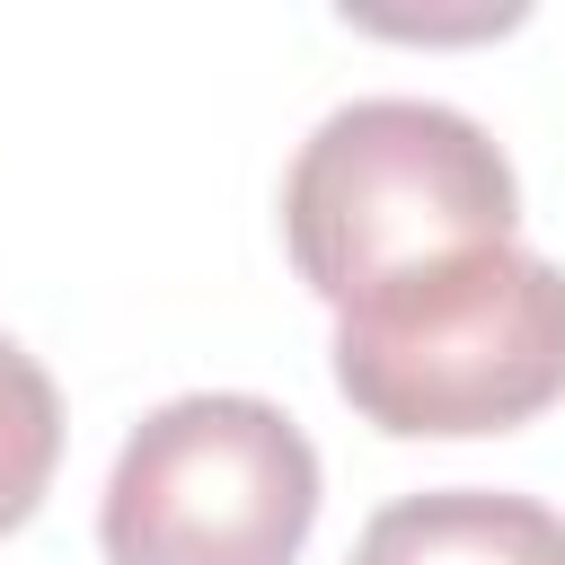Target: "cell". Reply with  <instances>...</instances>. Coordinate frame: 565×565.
Here are the masks:
<instances>
[{"label":"cell","instance_id":"cell-4","mask_svg":"<svg viewBox=\"0 0 565 565\" xmlns=\"http://www.w3.org/2000/svg\"><path fill=\"white\" fill-rule=\"evenodd\" d=\"M353 565H565V512L494 486H433L371 512Z\"/></svg>","mask_w":565,"mask_h":565},{"label":"cell","instance_id":"cell-5","mask_svg":"<svg viewBox=\"0 0 565 565\" xmlns=\"http://www.w3.org/2000/svg\"><path fill=\"white\" fill-rule=\"evenodd\" d=\"M53 459H62V397H53V371L0 335V539L18 521H35L44 486H53Z\"/></svg>","mask_w":565,"mask_h":565},{"label":"cell","instance_id":"cell-3","mask_svg":"<svg viewBox=\"0 0 565 565\" xmlns=\"http://www.w3.org/2000/svg\"><path fill=\"white\" fill-rule=\"evenodd\" d=\"M318 521L309 433L247 388H194L141 415L115 450L97 547L106 565H291Z\"/></svg>","mask_w":565,"mask_h":565},{"label":"cell","instance_id":"cell-1","mask_svg":"<svg viewBox=\"0 0 565 565\" xmlns=\"http://www.w3.org/2000/svg\"><path fill=\"white\" fill-rule=\"evenodd\" d=\"M512 159L477 115L433 97H353L318 115L282 177V238L327 309H353L477 247H512Z\"/></svg>","mask_w":565,"mask_h":565},{"label":"cell","instance_id":"cell-2","mask_svg":"<svg viewBox=\"0 0 565 565\" xmlns=\"http://www.w3.org/2000/svg\"><path fill=\"white\" fill-rule=\"evenodd\" d=\"M335 388L397 441L512 433L565 397V265L477 247L335 309Z\"/></svg>","mask_w":565,"mask_h":565}]
</instances>
